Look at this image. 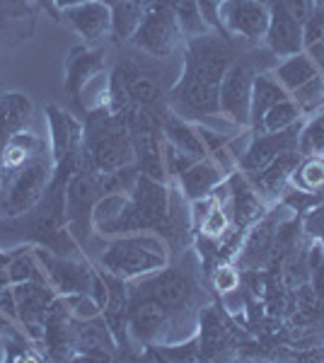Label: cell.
Here are the masks:
<instances>
[{
	"label": "cell",
	"mask_w": 324,
	"mask_h": 363,
	"mask_svg": "<svg viewBox=\"0 0 324 363\" xmlns=\"http://www.w3.org/2000/svg\"><path fill=\"white\" fill-rule=\"evenodd\" d=\"M41 150V140L29 136V133H15L13 138H10V143L5 145L3 150V165H0V172H15V169H20L22 165H27L29 160H34V157L39 155Z\"/></svg>",
	"instance_id": "27"
},
{
	"label": "cell",
	"mask_w": 324,
	"mask_h": 363,
	"mask_svg": "<svg viewBox=\"0 0 324 363\" xmlns=\"http://www.w3.org/2000/svg\"><path fill=\"white\" fill-rule=\"evenodd\" d=\"M126 325L138 342L155 344L162 342L169 335V330H172V313L157 301L143 298V301L133 303V308L128 310Z\"/></svg>",
	"instance_id": "12"
},
{
	"label": "cell",
	"mask_w": 324,
	"mask_h": 363,
	"mask_svg": "<svg viewBox=\"0 0 324 363\" xmlns=\"http://www.w3.org/2000/svg\"><path fill=\"white\" fill-rule=\"evenodd\" d=\"M228 225H230V213H228V208L223 206V203H218L216 201V206L206 213V218L201 220V235L203 238H211V240H218L223 235V233L228 230Z\"/></svg>",
	"instance_id": "35"
},
{
	"label": "cell",
	"mask_w": 324,
	"mask_h": 363,
	"mask_svg": "<svg viewBox=\"0 0 324 363\" xmlns=\"http://www.w3.org/2000/svg\"><path fill=\"white\" fill-rule=\"evenodd\" d=\"M303 121H298L296 126L286 128V131L276 133H252V140L247 145L242 160H240V169L245 174H255L259 169H264L274 157H279L286 150H298V133Z\"/></svg>",
	"instance_id": "9"
},
{
	"label": "cell",
	"mask_w": 324,
	"mask_h": 363,
	"mask_svg": "<svg viewBox=\"0 0 324 363\" xmlns=\"http://www.w3.org/2000/svg\"><path fill=\"white\" fill-rule=\"evenodd\" d=\"M225 169H223L213 157H203V160H196L194 165L186 169V172L179 174V184L184 189V196L194 201V199L208 196L211 191L225 179Z\"/></svg>",
	"instance_id": "17"
},
{
	"label": "cell",
	"mask_w": 324,
	"mask_h": 363,
	"mask_svg": "<svg viewBox=\"0 0 324 363\" xmlns=\"http://www.w3.org/2000/svg\"><path fill=\"white\" fill-rule=\"evenodd\" d=\"M274 245V223L271 220H257L252 225L250 235L245 238L242 247L238 255V267L242 269H257L259 264H264Z\"/></svg>",
	"instance_id": "23"
},
{
	"label": "cell",
	"mask_w": 324,
	"mask_h": 363,
	"mask_svg": "<svg viewBox=\"0 0 324 363\" xmlns=\"http://www.w3.org/2000/svg\"><path fill=\"white\" fill-rule=\"evenodd\" d=\"M322 78H324V73H322Z\"/></svg>",
	"instance_id": "52"
},
{
	"label": "cell",
	"mask_w": 324,
	"mask_h": 363,
	"mask_svg": "<svg viewBox=\"0 0 324 363\" xmlns=\"http://www.w3.org/2000/svg\"><path fill=\"white\" fill-rule=\"evenodd\" d=\"M281 5L291 13L296 20L303 25L305 20L312 15V10H315V5H317V0H279Z\"/></svg>",
	"instance_id": "38"
},
{
	"label": "cell",
	"mask_w": 324,
	"mask_h": 363,
	"mask_svg": "<svg viewBox=\"0 0 324 363\" xmlns=\"http://www.w3.org/2000/svg\"><path fill=\"white\" fill-rule=\"evenodd\" d=\"M102 196L97 182L87 174H75L66 184V223L75 235H87L92 225V208Z\"/></svg>",
	"instance_id": "11"
},
{
	"label": "cell",
	"mask_w": 324,
	"mask_h": 363,
	"mask_svg": "<svg viewBox=\"0 0 324 363\" xmlns=\"http://www.w3.org/2000/svg\"><path fill=\"white\" fill-rule=\"evenodd\" d=\"M133 155L138 160V172L152 179L164 182L167 169L162 160V136H155L150 128H140L133 138Z\"/></svg>",
	"instance_id": "20"
},
{
	"label": "cell",
	"mask_w": 324,
	"mask_h": 363,
	"mask_svg": "<svg viewBox=\"0 0 324 363\" xmlns=\"http://www.w3.org/2000/svg\"><path fill=\"white\" fill-rule=\"evenodd\" d=\"M90 155L92 165L99 172H114L135 160L133 155V140L126 138V131L114 126H104L92 133L90 140Z\"/></svg>",
	"instance_id": "10"
},
{
	"label": "cell",
	"mask_w": 324,
	"mask_h": 363,
	"mask_svg": "<svg viewBox=\"0 0 324 363\" xmlns=\"http://www.w3.org/2000/svg\"><path fill=\"white\" fill-rule=\"evenodd\" d=\"M322 264H324V245L317 240L308 252V267L310 272H317V269H322Z\"/></svg>",
	"instance_id": "43"
},
{
	"label": "cell",
	"mask_w": 324,
	"mask_h": 363,
	"mask_svg": "<svg viewBox=\"0 0 324 363\" xmlns=\"http://www.w3.org/2000/svg\"><path fill=\"white\" fill-rule=\"evenodd\" d=\"M303 51L308 54L310 61L320 68V73H324V39H317V42H312L310 46H305Z\"/></svg>",
	"instance_id": "41"
},
{
	"label": "cell",
	"mask_w": 324,
	"mask_h": 363,
	"mask_svg": "<svg viewBox=\"0 0 324 363\" xmlns=\"http://www.w3.org/2000/svg\"><path fill=\"white\" fill-rule=\"evenodd\" d=\"M199 3V10H201V17L208 27H213L220 32V20H218V13H220V5L225 0H196Z\"/></svg>",
	"instance_id": "39"
},
{
	"label": "cell",
	"mask_w": 324,
	"mask_h": 363,
	"mask_svg": "<svg viewBox=\"0 0 324 363\" xmlns=\"http://www.w3.org/2000/svg\"><path fill=\"white\" fill-rule=\"evenodd\" d=\"M10 281H13V284H22V281H41V284H49L46 272H41L37 250H20V255L10 257Z\"/></svg>",
	"instance_id": "29"
},
{
	"label": "cell",
	"mask_w": 324,
	"mask_h": 363,
	"mask_svg": "<svg viewBox=\"0 0 324 363\" xmlns=\"http://www.w3.org/2000/svg\"><path fill=\"white\" fill-rule=\"evenodd\" d=\"M3 182H5V174L0 172V189H3Z\"/></svg>",
	"instance_id": "46"
},
{
	"label": "cell",
	"mask_w": 324,
	"mask_h": 363,
	"mask_svg": "<svg viewBox=\"0 0 324 363\" xmlns=\"http://www.w3.org/2000/svg\"><path fill=\"white\" fill-rule=\"evenodd\" d=\"M303 225H305V230H308L310 235H315V238L324 235V203H322V206H315L312 211H308Z\"/></svg>",
	"instance_id": "40"
},
{
	"label": "cell",
	"mask_w": 324,
	"mask_h": 363,
	"mask_svg": "<svg viewBox=\"0 0 324 363\" xmlns=\"http://www.w3.org/2000/svg\"><path fill=\"white\" fill-rule=\"evenodd\" d=\"M167 3H169V8L174 10V15H177V20H179L184 37L196 39V37H201V34H206L211 29L203 22L196 0H167Z\"/></svg>",
	"instance_id": "30"
},
{
	"label": "cell",
	"mask_w": 324,
	"mask_h": 363,
	"mask_svg": "<svg viewBox=\"0 0 324 363\" xmlns=\"http://www.w3.org/2000/svg\"><path fill=\"white\" fill-rule=\"evenodd\" d=\"M317 116H320V119L324 121V109H322V112H320V114H317Z\"/></svg>",
	"instance_id": "49"
},
{
	"label": "cell",
	"mask_w": 324,
	"mask_h": 363,
	"mask_svg": "<svg viewBox=\"0 0 324 363\" xmlns=\"http://www.w3.org/2000/svg\"><path fill=\"white\" fill-rule=\"evenodd\" d=\"M317 39H324V5L320 0H317L312 15L303 22V49L317 42Z\"/></svg>",
	"instance_id": "36"
},
{
	"label": "cell",
	"mask_w": 324,
	"mask_h": 363,
	"mask_svg": "<svg viewBox=\"0 0 324 363\" xmlns=\"http://www.w3.org/2000/svg\"><path fill=\"white\" fill-rule=\"evenodd\" d=\"M181 39H184V32H181V25L169 3L167 0H152L143 25L138 27L131 42L145 54L167 58L179 46Z\"/></svg>",
	"instance_id": "3"
},
{
	"label": "cell",
	"mask_w": 324,
	"mask_h": 363,
	"mask_svg": "<svg viewBox=\"0 0 324 363\" xmlns=\"http://www.w3.org/2000/svg\"><path fill=\"white\" fill-rule=\"evenodd\" d=\"M162 136L167 143H172L177 150H181V153L196 157V160H203V157H208L206 153V145L201 140V133H199L196 126H191L189 121H184L181 116L177 114H167L162 121Z\"/></svg>",
	"instance_id": "21"
},
{
	"label": "cell",
	"mask_w": 324,
	"mask_h": 363,
	"mask_svg": "<svg viewBox=\"0 0 324 363\" xmlns=\"http://www.w3.org/2000/svg\"><path fill=\"white\" fill-rule=\"evenodd\" d=\"M269 13H271V20H269L267 37H264L269 49L279 58L300 54V51H303V25L288 13L279 0H271Z\"/></svg>",
	"instance_id": "13"
},
{
	"label": "cell",
	"mask_w": 324,
	"mask_h": 363,
	"mask_svg": "<svg viewBox=\"0 0 324 363\" xmlns=\"http://www.w3.org/2000/svg\"><path fill=\"white\" fill-rule=\"evenodd\" d=\"M252 83L255 73L245 63H233L220 83V114L235 126H250L252 107Z\"/></svg>",
	"instance_id": "6"
},
{
	"label": "cell",
	"mask_w": 324,
	"mask_h": 363,
	"mask_svg": "<svg viewBox=\"0 0 324 363\" xmlns=\"http://www.w3.org/2000/svg\"><path fill=\"white\" fill-rule=\"evenodd\" d=\"M213 284H216L218 294H223V296H228V294H233V291H238V286H240L238 269H233V267H218L216 269Z\"/></svg>",
	"instance_id": "37"
},
{
	"label": "cell",
	"mask_w": 324,
	"mask_h": 363,
	"mask_svg": "<svg viewBox=\"0 0 324 363\" xmlns=\"http://www.w3.org/2000/svg\"><path fill=\"white\" fill-rule=\"evenodd\" d=\"M51 174H54V165L44 155H37L27 165L15 169V174H8L0 189V216L20 218L37 208V203L46 196Z\"/></svg>",
	"instance_id": "2"
},
{
	"label": "cell",
	"mask_w": 324,
	"mask_h": 363,
	"mask_svg": "<svg viewBox=\"0 0 324 363\" xmlns=\"http://www.w3.org/2000/svg\"><path fill=\"white\" fill-rule=\"evenodd\" d=\"M276 80L286 87L288 92H296L300 85H305L315 75H320V68L310 61L305 51H300L296 56H288L279 63V68L274 70Z\"/></svg>",
	"instance_id": "25"
},
{
	"label": "cell",
	"mask_w": 324,
	"mask_h": 363,
	"mask_svg": "<svg viewBox=\"0 0 324 363\" xmlns=\"http://www.w3.org/2000/svg\"><path fill=\"white\" fill-rule=\"evenodd\" d=\"M10 257L8 255H0V289L10 286Z\"/></svg>",
	"instance_id": "44"
},
{
	"label": "cell",
	"mask_w": 324,
	"mask_h": 363,
	"mask_svg": "<svg viewBox=\"0 0 324 363\" xmlns=\"http://www.w3.org/2000/svg\"><path fill=\"white\" fill-rule=\"evenodd\" d=\"M63 17L85 42H97L111 32V5L104 0H82L63 8Z\"/></svg>",
	"instance_id": "14"
},
{
	"label": "cell",
	"mask_w": 324,
	"mask_h": 363,
	"mask_svg": "<svg viewBox=\"0 0 324 363\" xmlns=\"http://www.w3.org/2000/svg\"><path fill=\"white\" fill-rule=\"evenodd\" d=\"M49 121H51V136H54V153L56 157L70 155L75 145L80 143V126L75 124L73 116L63 114L58 107H49Z\"/></svg>",
	"instance_id": "26"
},
{
	"label": "cell",
	"mask_w": 324,
	"mask_h": 363,
	"mask_svg": "<svg viewBox=\"0 0 324 363\" xmlns=\"http://www.w3.org/2000/svg\"><path fill=\"white\" fill-rule=\"evenodd\" d=\"M298 153L303 157H320L324 153V121L320 116L303 121L298 133Z\"/></svg>",
	"instance_id": "33"
},
{
	"label": "cell",
	"mask_w": 324,
	"mask_h": 363,
	"mask_svg": "<svg viewBox=\"0 0 324 363\" xmlns=\"http://www.w3.org/2000/svg\"><path fill=\"white\" fill-rule=\"evenodd\" d=\"M140 296L157 301L169 313H181L191 306L194 296H196V284L186 272L181 269H160V272L150 274L143 284L138 286Z\"/></svg>",
	"instance_id": "5"
},
{
	"label": "cell",
	"mask_w": 324,
	"mask_h": 363,
	"mask_svg": "<svg viewBox=\"0 0 324 363\" xmlns=\"http://www.w3.org/2000/svg\"><path fill=\"white\" fill-rule=\"evenodd\" d=\"M37 257L46 272V279L54 286L58 296H73V294H90L92 281H95V272L87 264L73 262L68 257L51 255L46 250H37Z\"/></svg>",
	"instance_id": "8"
},
{
	"label": "cell",
	"mask_w": 324,
	"mask_h": 363,
	"mask_svg": "<svg viewBox=\"0 0 324 363\" xmlns=\"http://www.w3.org/2000/svg\"><path fill=\"white\" fill-rule=\"evenodd\" d=\"M286 97H291V92L276 80L274 73L255 75V83H252V107H250V128L252 131L257 133L264 114Z\"/></svg>",
	"instance_id": "18"
},
{
	"label": "cell",
	"mask_w": 324,
	"mask_h": 363,
	"mask_svg": "<svg viewBox=\"0 0 324 363\" xmlns=\"http://www.w3.org/2000/svg\"><path fill=\"white\" fill-rule=\"evenodd\" d=\"M0 359H3V339H0Z\"/></svg>",
	"instance_id": "47"
},
{
	"label": "cell",
	"mask_w": 324,
	"mask_h": 363,
	"mask_svg": "<svg viewBox=\"0 0 324 363\" xmlns=\"http://www.w3.org/2000/svg\"><path fill=\"white\" fill-rule=\"evenodd\" d=\"M220 32L242 37L247 42L257 44L267 37L269 29V3L267 0H225L220 5Z\"/></svg>",
	"instance_id": "4"
},
{
	"label": "cell",
	"mask_w": 324,
	"mask_h": 363,
	"mask_svg": "<svg viewBox=\"0 0 324 363\" xmlns=\"http://www.w3.org/2000/svg\"><path fill=\"white\" fill-rule=\"evenodd\" d=\"M104 73V61L99 51H75L68 61V73H66V87L68 92L78 99L87 85Z\"/></svg>",
	"instance_id": "22"
},
{
	"label": "cell",
	"mask_w": 324,
	"mask_h": 363,
	"mask_svg": "<svg viewBox=\"0 0 324 363\" xmlns=\"http://www.w3.org/2000/svg\"><path fill=\"white\" fill-rule=\"evenodd\" d=\"M104 3H109V5H114V3H119V0H104Z\"/></svg>",
	"instance_id": "48"
},
{
	"label": "cell",
	"mask_w": 324,
	"mask_h": 363,
	"mask_svg": "<svg viewBox=\"0 0 324 363\" xmlns=\"http://www.w3.org/2000/svg\"><path fill=\"white\" fill-rule=\"evenodd\" d=\"M152 0H119L111 5V32L123 42H131L138 27L143 25Z\"/></svg>",
	"instance_id": "24"
},
{
	"label": "cell",
	"mask_w": 324,
	"mask_h": 363,
	"mask_svg": "<svg viewBox=\"0 0 324 363\" xmlns=\"http://www.w3.org/2000/svg\"><path fill=\"white\" fill-rule=\"evenodd\" d=\"M13 294L17 303V318L27 327L29 337L44 339L46 315L58 298L54 286L41 284V281H22V284H13Z\"/></svg>",
	"instance_id": "7"
},
{
	"label": "cell",
	"mask_w": 324,
	"mask_h": 363,
	"mask_svg": "<svg viewBox=\"0 0 324 363\" xmlns=\"http://www.w3.org/2000/svg\"><path fill=\"white\" fill-rule=\"evenodd\" d=\"M73 349L80 354L92 356V359H111L116 349V337L107 325V320H75L73 322Z\"/></svg>",
	"instance_id": "15"
},
{
	"label": "cell",
	"mask_w": 324,
	"mask_h": 363,
	"mask_svg": "<svg viewBox=\"0 0 324 363\" xmlns=\"http://www.w3.org/2000/svg\"><path fill=\"white\" fill-rule=\"evenodd\" d=\"M298 121H303V112L298 109V104L293 102V97L281 99L279 104L269 109L264 114L262 124H259L257 133H276V131H286V128L296 126Z\"/></svg>",
	"instance_id": "28"
},
{
	"label": "cell",
	"mask_w": 324,
	"mask_h": 363,
	"mask_svg": "<svg viewBox=\"0 0 324 363\" xmlns=\"http://www.w3.org/2000/svg\"><path fill=\"white\" fill-rule=\"evenodd\" d=\"M320 157H322V162H324V153H322V155H320Z\"/></svg>",
	"instance_id": "50"
},
{
	"label": "cell",
	"mask_w": 324,
	"mask_h": 363,
	"mask_svg": "<svg viewBox=\"0 0 324 363\" xmlns=\"http://www.w3.org/2000/svg\"><path fill=\"white\" fill-rule=\"evenodd\" d=\"M61 8H70V5H78V3H82V0H56Z\"/></svg>",
	"instance_id": "45"
},
{
	"label": "cell",
	"mask_w": 324,
	"mask_h": 363,
	"mask_svg": "<svg viewBox=\"0 0 324 363\" xmlns=\"http://www.w3.org/2000/svg\"><path fill=\"white\" fill-rule=\"evenodd\" d=\"M298 191L312 194V191L324 189V162L322 157H300V165L296 167L291 177Z\"/></svg>",
	"instance_id": "32"
},
{
	"label": "cell",
	"mask_w": 324,
	"mask_h": 363,
	"mask_svg": "<svg viewBox=\"0 0 324 363\" xmlns=\"http://www.w3.org/2000/svg\"><path fill=\"white\" fill-rule=\"evenodd\" d=\"M114 90L126 97V102L135 104V107H152L160 102L162 90L150 75L140 73V70H123V75H116Z\"/></svg>",
	"instance_id": "19"
},
{
	"label": "cell",
	"mask_w": 324,
	"mask_h": 363,
	"mask_svg": "<svg viewBox=\"0 0 324 363\" xmlns=\"http://www.w3.org/2000/svg\"><path fill=\"white\" fill-rule=\"evenodd\" d=\"M300 155L298 150H286V153H281L279 157H274V160L269 162L264 169H259L255 174H247V179L252 182V186L257 189V194L264 199H276L284 194L286 184L291 182L293 172H296V167L300 165Z\"/></svg>",
	"instance_id": "16"
},
{
	"label": "cell",
	"mask_w": 324,
	"mask_h": 363,
	"mask_svg": "<svg viewBox=\"0 0 324 363\" xmlns=\"http://www.w3.org/2000/svg\"><path fill=\"white\" fill-rule=\"evenodd\" d=\"M0 13L10 17L27 15V0H0Z\"/></svg>",
	"instance_id": "42"
},
{
	"label": "cell",
	"mask_w": 324,
	"mask_h": 363,
	"mask_svg": "<svg viewBox=\"0 0 324 363\" xmlns=\"http://www.w3.org/2000/svg\"><path fill=\"white\" fill-rule=\"evenodd\" d=\"M293 102L298 104V109L303 116H317L324 109V78L322 73L308 80L305 85H300L296 92H291Z\"/></svg>",
	"instance_id": "31"
},
{
	"label": "cell",
	"mask_w": 324,
	"mask_h": 363,
	"mask_svg": "<svg viewBox=\"0 0 324 363\" xmlns=\"http://www.w3.org/2000/svg\"><path fill=\"white\" fill-rule=\"evenodd\" d=\"M99 264L107 269V274L121 281L150 277L167 267V247L155 235H143V233L119 235L102 252Z\"/></svg>",
	"instance_id": "1"
},
{
	"label": "cell",
	"mask_w": 324,
	"mask_h": 363,
	"mask_svg": "<svg viewBox=\"0 0 324 363\" xmlns=\"http://www.w3.org/2000/svg\"><path fill=\"white\" fill-rule=\"evenodd\" d=\"M63 303H66L68 313L73 315L75 320H92L102 315V306L92 294H73V296H61Z\"/></svg>",
	"instance_id": "34"
},
{
	"label": "cell",
	"mask_w": 324,
	"mask_h": 363,
	"mask_svg": "<svg viewBox=\"0 0 324 363\" xmlns=\"http://www.w3.org/2000/svg\"><path fill=\"white\" fill-rule=\"evenodd\" d=\"M320 3H322V5H324V0H320Z\"/></svg>",
	"instance_id": "51"
}]
</instances>
